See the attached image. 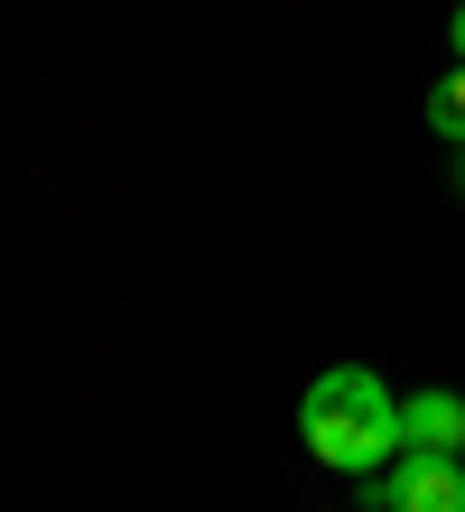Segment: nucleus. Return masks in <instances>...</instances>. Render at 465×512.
Returning <instances> with one entry per match:
<instances>
[{"label":"nucleus","mask_w":465,"mask_h":512,"mask_svg":"<svg viewBox=\"0 0 465 512\" xmlns=\"http://www.w3.org/2000/svg\"><path fill=\"white\" fill-rule=\"evenodd\" d=\"M298 447L335 475H382L400 457V391L372 364H335L298 391Z\"/></svg>","instance_id":"nucleus-1"},{"label":"nucleus","mask_w":465,"mask_h":512,"mask_svg":"<svg viewBox=\"0 0 465 512\" xmlns=\"http://www.w3.org/2000/svg\"><path fill=\"white\" fill-rule=\"evenodd\" d=\"M354 485L382 512H465V457H419V447H400L382 475H354Z\"/></svg>","instance_id":"nucleus-2"},{"label":"nucleus","mask_w":465,"mask_h":512,"mask_svg":"<svg viewBox=\"0 0 465 512\" xmlns=\"http://www.w3.org/2000/svg\"><path fill=\"white\" fill-rule=\"evenodd\" d=\"M400 447H419V457H465V391H410L400 401Z\"/></svg>","instance_id":"nucleus-3"},{"label":"nucleus","mask_w":465,"mask_h":512,"mask_svg":"<svg viewBox=\"0 0 465 512\" xmlns=\"http://www.w3.org/2000/svg\"><path fill=\"white\" fill-rule=\"evenodd\" d=\"M419 112H428V131H438V140L465 149V66H447L438 84H428V103H419Z\"/></svg>","instance_id":"nucleus-4"},{"label":"nucleus","mask_w":465,"mask_h":512,"mask_svg":"<svg viewBox=\"0 0 465 512\" xmlns=\"http://www.w3.org/2000/svg\"><path fill=\"white\" fill-rule=\"evenodd\" d=\"M447 47H456V66H465V0H456V19H447Z\"/></svg>","instance_id":"nucleus-5"},{"label":"nucleus","mask_w":465,"mask_h":512,"mask_svg":"<svg viewBox=\"0 0 465 512\" xmlns=\"http://www.w3.org/2000/svg\"><path fill=\"white\" fill-rule=\"evenodd\" d=\"M456 196H465V149H456Z\"/></svg>","instance_id":"nucleus-6"}]
</instances>
